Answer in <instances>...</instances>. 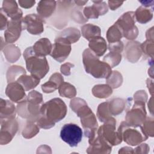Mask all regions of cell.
<instances>
[{
  "label": "cell",
  "mask_w": 154,
  "mask_h": 154,
  "mask_svg": "<svg viewBox=\"0 0 154 154\" xmlns=\"http://www.w3.org/2000/svg\"><path fill=\"white\" fill-rule=\"evenodd\" d=\"M60 137L70 147H76L82 138L81 128L73 123L65 124L61 129Z\"/></svg>",
  "instance_id": "obj_9"
},
{
  "label": "cell",
  "mask_w": 154,
  "mask_h": 154,
  "mask_svg": "<svg viewBox=\"0 0 154 154\" xmlns=\"http://www.w3.org/2000/svg\"><path fill=\"white\" fill-rule=\"evenodd\" d=\"M8 21L7 19V14L5 13L2 8H1L0 12V28L1 30L5 29L7 27Z\"/></svg>",
  "instance_id": "obj_45"
},
{
  "label": "cell",
  "mask_w": 154,
  "mask_h": 154,
  "mask_svg": "<svg viewBox=\"0 0 154 154\" xmlns=\"http://www.w3.org/2000/svg\"><path fill=\"white\" fill-rule=\"evenodd\" d=\"M143 132L147 137H153L154 120L152 117H146L143 123L140 126Z\"/></svg>",
  "instance_id": "obj_36"
},
{
  "label": "cell",
  "mask_w": 154,
  "mask_h": 154,
  "mask_svg": "<svg viewBox=\"0 0 154 154\" xmlns=\"http://www.w3.org/2000/svg\"><path fill=\"white\" fill-rule=\"evenodd\" d=\"M58 92L60 96L69 99H72L76 95L75 87L73 85L65 82L61 83L59 86Z\"/></svg>",
  "instance_id": "obj_31"
},
{
  "label": "cell",
  "mask_w": 154,
  "mask_h": 154,
  "mask_svg": "<svg viewBox=\"0 0 154 154\" xmlns=\"http://www.w3.org/2000/svg\"><path fill=\"white\" fill-rule=\"evenodd\" d=\"M39 127L36 122L31 120H27L22 134V136L27 139L31 138L35 136L39 132Z\"/></svg>",
  "instance_id": "obj_30"
},
{
  "label": "cell",
  "mask_w": 154,
  "mask_h": 154,
  "mask_svg": "<svg viewBox=\"0 0 154 154\" xmlns=\"http://www.w3.org/2000/svg\"><path fill=\"white\" fill-rule=\"evenodd\" d=\"M119 153H134V150L129 147H124L119 150Z\"/></svg>",
  "instance_id": "obj_50"
},
{
  "label": "cell",
  "mask_w": 154,
  "mask_h": 154,
  "mask_svg": "<svg viewBox=\"0 0 154 154\" xmlns=\"http://www.w3.org/2000/svg\"><path fill=\"white\" fill-rule=\"evenodd\" d=\"M121 60V53L112 51H110L108 54H106L103 59V61L109 64L111 68L117 66L120 63Z\"/></svg>",
  "instance_id": "obj_35"
},
{
  "label": "cell",
  "mask_w": 154,
  "mask_h": 154,
  "mask_svg": "<svg viewBox=\"0 0 154 154\" xmlns=\"http://www.w3.org/2000/svg\"><path fill=\"white\" fill-rule=\"evenodd\" d=\"M92 93L96 97L104 99L111 95L112 89L108 84H98L93 87Z\"/></svg>",
  "instance_id": "obj_27"
},
{
  "label": "cell",
  "mask_w": 154,
  "mask_h": 154,
  "mask_svg": "<svg viewBox=\"0 0 154 154\" xmlns=\"http://www.w3.org/2000/svg\"><path fill=\"white\" fill-rule=\"evenodd\" d=\"M89 49L98 57L102 56L107 50L106 40L101 36H97L91 38L88 43Z\"/></svg>",
  "instance_id": "obj_18"
},
{
  "label": "cell",
  "mask_w": 154,
  "mask_h": 154,
  "mask_svg": "<svg viewBox=\"0 0 154 154\" xmlns=\"http://www.w3.org/2000/svg\"><path fill=\"white\" fill-rule=\"evenodd\" d=\"M75 113L81 119V123L84 129V133L87 137L91 138L97 134L98 123L95 115L87 104L81 106Z\"/></svg>",
  "instance_id": "obj_6"
},
{
  "label": "cell",
  "mask_w": 154,
  "mask_h": 154,
  "mask_svg": "<svg viewBox=\"0 0 154 154\" xmlns=\"http://www.w3.org/2000/svg\"><path fill=\"white\" fill-rule=\"evenodd\" d=\"M17 109L14 105L8 100L1 99L0 120L1 121L15 119Z\"/></svg>",
  "instance_id": "obj_17"
},
{
  "label": "cell",
  "mask_w": 154,
  "mask_h": 154,
  "mask_svg": "<svg viewBox=\"0 0 154 154\" xmlns=\"http://www.w3.org/2000/svg\"><path fill=\"white\" fill-rule=\"evenodd\" d=\"M108 6L112 10H115L119 7L122 5L123 3V1H108Z\"/></svg>",
  "instance_id": "obj_49"
},
{
  "label": "cell",
  "mask_w": 154,
  "mask_h": 154,
  "mask_svg": "<svg viewBox=\"0 0 154 154\" xmlns=\"http://www.w3.org/2000/svg\"><path fill=\"white\" fill-rule=\"evenodd\" d=\"M108 102L109 109L112 116L120 114L125 109V102L123 99L115 98Z\"/></svg>",
  "instance_id": "obj_29"
},
{
  "label": "cell",
  "mask_w": 154,
  "mask_h": 154,
  "mask_svg": "<svg viewBox=\"0 0 154 154\" xmlns=\"http://www.w3.org/2000/svg\"><path fill=\"white\" fill-rule=\"evenodd\" d=\"M43 105L42 94L35 91H30L28 96L18 103L16 109L18 115L27 120H37L40 114V109Z\"/></svg>",
  "instance_id": "obj_1"
},
{
  "label": "cell",
  "mask_w": 154,
  "mask_h": 154,
  "mask_svg": "<svg viewBox=\"0 0 154 154\" xmlns=\"http://www.w3.org/2000/svg\"><path fill=\"white\" fill-rule=\"evenodd\" d=\"M93 4L98 10L100 15H103L108 11V5L102 1H93Z\"/></svg>",
  "instance_id": "obj_41"
},
{
  "label": "cell",
  "mask_w": 154,
  "mask_h": 154,
  "mask_svg": "<svg viewBox=\"0 0 154 154\" xmlns=\"http://www.w3.org/2000/svg\"><path fill=\"white\" fill-rule=\"evenodd\" d=\"M117 131L122 140H123L128 144L133 146L140 144L148 138V137L143 132L140 126H133L125 121L121 123Z\"/></svg>",
  "instance_id": "obj_5"
},
{
  "label": "cell",
  "mask_w": 154,
  "mask_h": 154,
  "mask_svg": "<svg viewBox=\"0 0 154 154\" xmlns=\"http://www.w3.org/2000/svg\"><path fill=\"white\" fill-rule=\"evenodd\" d=\"M23 74H26V72L22 67L17 65L10 67L6 75L8 83L16 82L17 79Z\"/></svg>",
  "instance_id": "obj_28"
},
{
  "label": "cell",
  "mask_w": 154,
  "mask_h": 154,
  "mask_svg": "<svg viewBox=\"0 0 154 154\" xmlns=\"http://www.w3.org/2000/svg\"><path fill=\"white\" fill-rule=\"evenodd\" d=\"M153 17V10L148 7L140 6L135 12V20L140 23H146Z\"/></svg>",
  "instance_id": "obj_23"
},
{
  "label": "cell",
  "mask_w": 154,
  "mask_h": 154,
  "mask_svg": "<svg viewBox=\"0 0 154 154\" xmlns=\"http://www.w3.org/2000/svg\"><path fill=\"white\" fill-rule=\"evenodd\" d=\"M116 120L111 117L109 120L104 122L97 131V134L105 140L112 146L120 144L122 138L116 129Z\"/></svg>",
  "instance_id": "obj_8"
},
{
  "label": "cell",
  "mask_w": 154,
  "mask_h": 154,
  "mask_svg": "<svg viewBox=\"0 0 154 154\" xmlns=\"http://www.w3.org/2000/svg\"><path fill=\"white\" fill-rule=\"evenodd\" d=\"M108 103V102H103L99 104L97 107V116L101 122H105L112 117L109 109Z\"/></svg>",
  "instance_id": "obj_33"
},
{
  "label": "cell",
  "mask_w": 154,
  "mask_h": 154,
  "mask_svg": "<svg viewBox=\"0 0 154 154\" xmlns=\"http://www.w3.org/2000/svg\"><path fill=\"white\" fill-rule=\"evenodd\" d=\"M88 143L90 146L86 150L87 153L105 154L111 152L112 146L97 134L94 137L89 138Z\"/></svg>",
  "instance_id": "obj_14"
},
{
  "label": "cell",
  "mask_w": 154,
  "mask_h": 154,
  "mask_svg": "<svg viewBox=\"0 0 154 154\" xmlns=\"http://www.w3.org/2000/svg\"><path fill=\"white\" fill-rule=\"evenodd\" d=\"M140 48L141 52L146 55L150 57L152 59L153 58V40H146L143 43L140 44Z\"/></svg>",
  "instance_id": "obj_37"
},
{
  "label": "cell",
  "mask_w": 154,
  "mask_h": 154,
  "mask_svg": "<svg viewBox=\"0 0 154 154\" xmlns=\"http://www.w3.org/2000/svg\"><path fill=\"white\" fill-rule=\"evenodd\" d=\"M135 101H139L146 102L147 99V94L144 90H140L137 91L134 96Z\"/></svg>",
  "instance_id": "obj_44"
},
{
  "label": "cell",
  "mask_w": 154,
  "mask_h": 154,
  "mask_svg": "<svg viewBox=\"0 0 154 154\" xmlns=\"http://www.w3.org/2000/svg\"><path fill=\"white\" fill-rule=\"evenodd\" d=\"M134 105L126 113L125 120L128 124L133 126H140L146 119L145 103L134 101Z\"/></svg>",
  "instance_id": "obj_10"
},
{
  "label": "cell",
  "mask_w": 154,
  "mask_h": 154,
  "mask_svg": "<svg viewBox=\"0 0 154 154\" xmlns=\"http://www.w3.org/2000/svg\"><path fill=\"white\" fill-rule=\"evenodd\" d=\"M5 94L13 102L19 103L26 98L25 90L17 81L8 83L5 89Z\"/></svg>",
  "instance_id": "obj_15"
},
{
  "label": "cell",
  "mask_w": 154,
  "mask_h": 154,
  "mask_svg": "<svg viewBox=\"0 0 154 154\" xmlns=\"http://www.w3.org/2000/svg\"><path fill=\"white\" fill-rule=\"evenodd\" d=\"M124 48V45L122 42L119 41L112 43H109L108 49L109 51L112 52H116L121 53Z\"/></svg>",
  "instance_id": "obj_43"
},
{
  "label": "cell",
  "mask_w": 154,
  "mask_h": 154,
  "mask_svg": "<svg viewBox=\"0 0 154 154\" xmlns=\"http://www.w3.org/2000/svg\"><path fill=\"white\" fill-rule=\"evenodd\" d=\"M146 36L147 40H153V27H152L151 28H150L149 29L147 30V31L146 32Z\"/></svg>",
  "instance_id": "obj_51"
},
{
  "label": "cell",
  "mask_w": 154,
  "mask_h": 154,
  "mask_svg": "<svg viewBox=\"0 0 154 154\" xmlns=\"http://www.w3.org/2000/svg\"><path fill=\"white\" fill-rule=\"evenodd\" d=\"M40 79V78L34 75H26V74H23L21 75L16 81L23 86L25 91H29L35 88L39 84Z\"/></svg>",
  "instance_id": "obj_22"
},
{
  "label": "cell",
  "mask_w": 154,
  "mask_h": 154,
  "mask_svg": "<svg viewBox=\"0 0 154 154\" xmlns=\"http://www.w3.org/2000/svg\"><path fill=\"white\" fill-rule=\"evenodd\" d=\"M56 8V1H40L37 7V11L38 15L43 18L50 17Z\"/></svg>",
  "instance_id": "obj_21"
},
{
  "label": "cell",
  "mask_w": 154,
  "mask_h": 154,
  "mask_svg": "<svg viewBox=\"0 0 154 154\" xmlns=\"http://www.w3.org/2000/svg\"><path fill=\"white\" fill-rule=\"evenodd\" d=\"M22 18L12 19L8 21L7 27L4 32L5 40L7 44L13 43L19 38L21 32L23 29Z\"/></svg>",
  "instance_id": "obj_13"
},
{
  "label": "cell",
  "mask_w": 154,
  "mask_h": 154,
  "mask_svg": "<svg viewBox=\"0 0 154 154\" xmlns=\"http://www.w3.org/2000/svg\"><path fill=\"white\" fill-rule=\"evenodd\" d=\"M58 36L66 39L72 44L79 40L81 37V32L77 28L70 27L64 29Z\"/></svg>",
  "instance_id": "obj_26"
},
{
  "label": "cell",
  "mask_w": 154,
  "mask_h": 154,
  "mask_svg": "<svg viewBox=\"0 0 154 154\" xmlns=\"http://www.w3.org/2000/svg\"><path fill=\"white\" fill-rule=\"evenodd\" d=\"M73 67H74V64L70 63H66L61 65L60 71L63 75L66 76H69L70 75V69Z\"/></svg>",
  "instance_id": "obj_46"
},
{
  "label": "cell",
  "mask_w": 154,
  "mask_h": 154,
  "mask_svg": "<svg viewBox=\"0 0 154 154\" xmlns=\"http://www.w3.org/2000/svg\"><path fill=\"white\" fill-rule=\"evenodd\" d=\"M123 37L122 31L115 23L109 28L106 32V38L109 43L119 42Z\"/></svg>",
  "instance_id": "obj_32"
},
{
  "label": "cell",
  "mask_w": 154,
  "mask_h": 154,
  "mask_svg": "<svg viewBox=\"0 0 154 154\" xmlns=\"http://www.w3.org/2000/svg\"><path fill=\"white\" fill-rule=\"evenodd\" d=\"M59 85L54 81L49 79L48 82L42 85V89L44 93H50L54 92L55 90L58 89Z\"/></svg>",
  "instance_id": "obj_39"
},
{
  "label": "cell",
  "mask_w": 154,
  "mask_h": 154,
  "mask_svg": "<svg viewBox=\"0 0 154 154\" xmlns=\"http://www.w3.org/2000/svg\"><path fill=\"white\" fill-rule=\"evenodd\" d=\"M149 147L147 144H141L134 150V153H147L149 151Z\"/></svg>",
  "instance_id": "obj_47"
},
{
  "label": "cell",
  "mask_w": 154,
  "mask_h": 154,
  "mask_svg": "<svg viewBox=\"0 0 154 154\" xmlns=\"http://www.w3.org/2000/svg\"><path fill=\"white\" fill-rule=\"evenodd\" d=\"M81 33L82 36L88 41L95 37L100 36V28L96 25L88 23L85 24L81 27Z\"/></svg>",
  "instance_id": "obj_25"
},
{
  "label": "cell",
  "mask_w": 154,
  "mask_h": 154,
  "mask_svg": "<svg viewBox=\"0 0 154 154\" xmlns=\"http://www.w3.org/2000/svg\"><path fill=\"white\" fill-rule=\"evenodd\" d=\"M71 49V43L66 39L58 36L52 45L50 55L56 61L61 63L69 55Z\"/></svg>",
  "instance_id": "obj_11"
},
{
  "label": "cell",
  "mask_w": 154,
  "mask_h": 154,
  "mask_svg": "<svg viewBox=\"0 0 154 154\" xmlns=\"http://www.w3.org/2000/svg\"><path fill=\"white\" fill-rule=\"evenodd\" d=\"M86 102L79 97H75L71 100L70 102V106L71 109L75 112L81 106L86 104Z\"/></svg>",
  "instance_id": "obj_40"
},
{
  "label": "cell",
  "mask_w": 154,
  "mask_h": 154,
  "mask_svg": "<svg viewBox=\"0 0 154 154\" xmlns=\"http://www.w3.org/2000/svg\"><path fill=\"white\" fill-rule=\"evenodd\" d=\"M87 2L88 1H74V2L78 6H82L85 5Z\"/></svg>",
  "instance_id": "obj_53"
},
{
  "label": "cell",
  "mask_w": 154,
  "mask_h": 154,
  "mask_svg": "<svg viewBox=\"0 0 154 154\" xmlns=\"http://www.w3.org/2000/svg\"><path fill=\"white\" fill-rule=\"evenodd\" d=\"M143 6L144 7H149L150 6H153L154 1H140Z\"/></svg>",
  "instance_id": "obj_52"
},
{
  "label": "cell",
  "mask_w": 154,
  "mask_h": 154,
  "mask_svg": "<svg viewBox=\"0 0 154 154\" xmlns=\"http://www.w3.org/2000/svg\"><path fill=\"white\" fill-rule=\"evenodd\" d=\"M18 3L20 7L24 8L32 7L35 3V1H19Z\"/></svg>",
  "instance_id": "obj_48"
},
{
  "label": "cell",
  "mask_w": 154,
  "mask_h": 154,
  "mask_svg": "<svg viewBox=\"0 0 154 154\" xmlns=\"http://www.w3.org/2000/svg\"><path fill=\"white\" fill-rule=\"evenodd\" d=\"M106 82L111 88H117L122 84V75L118 71H112L110 75L106 78Z\"/></svg>",
  "instance_id": "obj_34"
},
{
  "label": "cell",
  "mask_w": 154,
  "mask_h": 154,
  "mask_svg": "<svg viewBox=\"0 0 154 154\" xmlns=\"http://www.w3.org/2000/svg\"><path fill=\"white\" fill-rule=\"evenodd\" d=\"M71 16H72V19L78 23H82L86 22L88 20V19L87 18L84 17L83 16L82 13L78 10L75 9L74 10H73L72 12Z\"/></svg>",
  "instance_id": "obj_42"
},
{
  "label": "cell",
  "mask_w": 154,
  "mask_h": 154,
  "mask_svg": "<svg viewBox=\"0 0 154 154\" xmlns=\"http://www.w3.org/2000/svg\"><path fill=\"white\" fill-rule=\"evenodd\" d=\"M23 28L33 35H38L44 31L43 19L36 14H29L22 18Z\"/></svg>",
  "instance_id": "obj_12"
},
{
  "label": "cell",
  "mask_w": 154,
  "mask_h": 154,
  "mask_svg": "<svg viewBox=\"0 0 154 154\" xmlns=\"http://www.w3.org/2000/svg\"><path fill=\"white\" fill-rule=\"evenodd\" d=\"M67 106L60 98H54L43 103L40 115L52 124L61 121L67 114Z\"/></svg>",
  "instance_id": "obj_4"
},
{
  "label": "cell",
  "mask_w": 154,
  "mask_h": 154,
  "mask_svg": "<svg viewBox=\"0 0 154 154\" xmlns=\"http://www.w3.org/2000/svg\"><path fill=\"white\" fill-rule=\"evenodd\" d=\"M83 13L85 18L88 19H97L100 16L99 12L96 6L93 4L91 6L85 7L84 8Z\"/></svg>",
  "instance_id": "obj_38"
},
{
  "label": "cell",
  "mask_w": 154,
  "mask_h": 154,
  "mask_svg": "<svg viewBox=\"0 0 154 154\" xmlns=\"http://www.w3.org/2000/svg\"><path fill=\"white\" fill-rule=\"evenodd\" d=\"M32 49L37 55L46 57L48 55H50L52 49V45L48 38H42L34 43L32 46Z\"/></svg>",
  "instance_id": "obj_20"
},
{
  "label": "cell",
  "mask_w": 154,
  "mask_h": 154,
  "mask_svg": "<svg viewBox=\"0 0 154 154\" xmlns=\"http://www.w3.org/2000/svg\"><path fill=\"white\" fill-rule=\"evenodd\" d=\"M3 52L7 60L11 63L17 61L20 57V49L13 43L5 45Z\"/></svg>",
  "instance_id": "obj_24"
},
{
  "label": "cell",
  "mask_w": 154,
  "mask_h": 154,
  "mask_svg": "<svg viewBox=\"0 0 154 154\" xmlns=\"http://www.w3.org/2000/svg\"><path fill=\"white\" fill-rule=\"evenodd\" d=\"M142 52L139 42L131 41L127 43L125 48V57L128 61L132 63L137 62Z\"/></svg>",
  "instance_id": "obj_16"
},
{
  "label": "cell",
  "mask_w": 154,
  "mask_h": 154,
  "mask_svg": "<svg viewBox=\"0 0 154 154\" xmlns=\"http://www.w3.org/2000/svg\"><path fill=\"white\" fill-rule=\"evenodd\" d=\"M82 62L85 72L96 78H107L112 72L111 67L104 61H101L89 48L82 54Z\"/></svg>",
  "instance_id": "obj_2"
},
{
  "label": "cell",
  "mask_w": 154,
  "mask_h": 154,
  "mask_svg": "<svg viewBox=\"0 0 154 154\" xmlns=\"http://www.w3.org/2000/svg\"><path fill=\"white\" fill-rule=\"evenodd\" d=\"M2 10L7 16L12 19L22 18V11L15 1L5 0L2 2Z\"/></svg>",
  "instance_id": "obj_19"
},
{
  "label": "cell",
  "mask_w": 154,
  "mask_h": 154,
  "mask_svg": "<svg viewBox=\"0 0 154 154\" xmlns=\"http://www.w3.org/2000/svg\"><path fill=\"white\" fill-rule=\"evenodd\" d=\"M23 58L26 62L27 70L31 75L42 79L49 70V66L45 57L37 55L32 46L27 48L23 52Z\"/></svg>",
  "instance_id": "obj_3"
},
{
  "label": "cell",
  "mask_w": 154,
  "mask_h": 154,
  "mask_svg": "<svg viewBox=\"0 0 154 154\" xmlns=\"http://www.w3.org/2000/svg\"><path fill=\"white\" fill-rule=\"evenodd\" d=\"M135 23V18L134 11H128L123 14L115 23L122 31L123 36L130 40L135 39L138 35V30Z\"/></svg>",
  "instance_id": "obj_7"
}]
</instances>
